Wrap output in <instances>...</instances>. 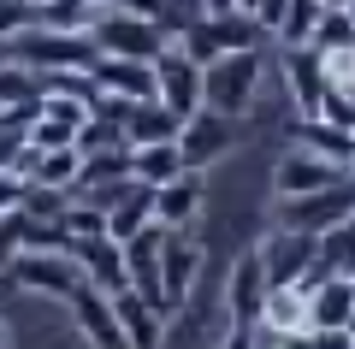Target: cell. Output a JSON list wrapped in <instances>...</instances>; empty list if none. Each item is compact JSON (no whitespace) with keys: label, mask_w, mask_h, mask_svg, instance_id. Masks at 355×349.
<instances>
[{"label":"cell","mask_w":355,"mask_h":349,"mask_svg":"<svg viewBox=\"0 0 355 349\" xmlns=\"http://www.w3.org/2000/svg\"><path fill=\"white\" fill-rule=\"evenodd\" d=\"M6 60L30 65V71H89L101 60V48L89 42V30H48V24H24L0 42Z\"/></svg>","instance_id":"1"},{"label":"cell","mask_w":355,"mask_h":349,"mask_svg":"<svg viewBox=\"0 0 355 349\" xmlns=\"http://www.w3.org/2000/svg\"><path fill=\"white\" fill-rule=\"evenodd\" d=\"M261 77H266L261 48H231V53H219V60L202 65V107L225 112V119H243V112H254Z\"/></svg>","instance_id":"2"},{"label":"cell","mask_w":355,"mask_h":349,"mask_svg":"<svg viewBox=\"0 0 355 349\" xmlns=\"http://www.w3.org/2000/svg\"><path fill=\"white\" fill-rule=\"evenodd\" d=\"M261 36H266V30L254 24L249 12L231 6V12H196V18H184L172 42L190 53L196 65H207V60H219V53H231V48H261Z\"/></svg>","instance_id":"3"},{"label":"cell","mask_w":355,"mask_h":349,"mask_svg":"<svg viewBox=\"0 0 355 349\" xmlns=\"http://www.w3.org/2000/svg\"><path fill=\"white\" fill-rule=\"evenodd\" d=\"M89 42L101 53H119V60H154V53L172 42V30H166L160 18L125 12V6H101L95 24H89Z\"/></svg>","instance_id":"4"},{"label":"cell","mask_w":355,"mask_h":349,"mask_svg":"<svg viewBox=\"0 0 355 349\" xmlns=\"http://www.w3.org/2000/svg\"><path fill=\"white\" fill-rule=\"evenodd\" d=\"M207 255L196 249L184 231H172L166 225V243H160V273H154V308L160 314H178V308H190V290L196 278H202Z\"/></svg>","instance_id":"5"},{"label":"cell","mask_w":355,"mask_h":349,"mask_svg":"<svg viewBox=\"0 0 355 349\" xmlns=\"http://www.w3.org/2000/svg\"><path fill=\"white\" fill-rule=\"evenodd\" d=\"M178 160L184 166H196V172H207L214 160H225L231 148H237V119H225V112H214V107H196V112H184L178 119Z\"/></svg>","instance_id":"6"},{"label":"cell","mask_w":355,"mask_h":349,"mask_svg":"<svg viewBox=\"0 0 355 349\" xmlns=\"http://www.w3.org/2000/svg\"><path fill=\"white\" fill-rule=\"evenodd\" d=\"M0 278L18 284V290H36V296H60L65 302V290L83 273H77L71 249H12V261L0 266Z\"/></svg>","instance_id":"7"},{"label":"cell","mask_w":355,"mask_h":349,"mask_svg":"<svg viewBox=\"0 0 355 349\" xmlns=\"http://www.w3.org/2000/svg\"><path fill=\"white\" fill-rule=\"evenodd\" d=\"M254 255H261L266 284H308V278L320 273V237H314V231H291V225H279Z\"/></svg>","instance_id":"8"},{"label":"cell","mask_w":355,"mask_h":349,"mask_svg":"<svg viewBox=\"0 0 355 349\" xmlns=\"http://www.w3.org/2000/svg\"><path fill=\"white\" fill-rule=\"evenodd\" d=\"M261 296H266V273H261V255H237V266H231L225 278V343H254V320H261Z\"/></svg>","instance_id":"9"},{"label":"cell","mask_w":355,"mask_h":349,"mask_svg":"<svg viewBox=\"0 0 355 349\" xmlns=\"http://www.w3.org/2000/svg\"><path fill=\"white\" fill-rule=\"evenodd\" d=\"M148 65H154V101H160L166 112H178V119H184V112L202 107V65L178 48V42H166Z\"/></svg>","instance_id":"10"},{"label":"cell","mask_w":355,"mask_h":349,"mask_svg":"<svg viewBox=\"0 0 355 349\" xmlns=\"http://www.w3.org/2000/svg\"><path fill=\"white\" fill-rule=\"evenodd\" d=\"M355 213L349 201V178L343 184H326V189H308V196H279V225H291V231H331V225H343Z\"/></svg>","instance_id":"11"},{"label":"cell","mask_w":355,"mask_h":349,"mask_svg":"<svg viewBox=\"0 0 355 349\" xmlns=\"http://www.w3.org/2000/svg\"><path fill=\"white\" fill-rule=\"evenodd\" d=\"M65 308H71L83 343H95V349H119V343H125V337H119V320H113V296H107L101 284L77 278V284L65 290Z\"/></svg>","instance_id":"12"},{"label":"cell","mask_w":355,"mask_h":349,"mask_svg":"<svg viewBox=\"0 0 355 349\" xmlns=\"http://www.w3.org/2000/svg\"><path fill=\"white\" fill-rule=\"evenodd\" d=\"M302 296H308V332H326V325L355 332V278L349 273H314L302 284Z\"/></svg>","instance_id":"13"},{"label":"cell","mask_w":355,"mask_h":349,"mask_svg":"<svg viewBox=\"0 0 355 349\" xmlns=\"http://www.w3.org/2000/svg\"><path fill=\"white\" fill-rule=\"evenodd\" d=\"M65 249H71L77 273L89 278V284H101L107 296L113 290H125V249H119V237H107V231H89V237H65Z\"/></svg>","instance_id":"14"},{"label":"cell","mask_w":355,"mask_h":349,"mask_svg":"<svg viewBox=\"0 0 355 349\" xmlns=\"http://www.w3.org/2000/svg\"><path fill=\"white\" fill-rule=\"evenodd\" d=\"M349 166L326 160V154H308V148H291L279 166H272V196H308V189H326V184H343Z\"/></svg>","instance_id":"15"},{"label":"cell","mask_w":355,"mask_h":349,"mask_svg":"<svg viewBox=\"0 0 355 349\" xmlns=\"http://www.w3.org/2000/svg\"><path fill=\"white\" fill-rule=\"evenodd\" d=\"M202 196H207V172L184 166V172H172L166 184H154V219L172 225V231H184V225H196V213H202Z\"/></svg>","instance_id":"16"},{"label":"cell","mask_w":355,"mask_h":349,"mask_svg":"<svg viewBox=\"0 0 355 349\" xmlns=\"http://www.w3.org/2000/svg\"><path fill=\"white\" fill-rule=\"evenodd\" d=\"M279 77H284V89H291L296 112H314L320 89H326V65H320V48H308V42L284 48V53H279Z\"/></svg>","instance_id":"17"},{"label":"cell","mask_w":355,"mask_h":349,"mask_svg":"<svg viewBox=\"0 0 355 349\" xmlns=\"http://www.w3.org/2000/svg\"><path fill=\"white\" fill-rule=\"evenodd\" d=\"M113 320H119V337L125 343H137V349H154L160 343V332H166V314L154 308L148 296H137V290H113Z\"/></svg>","instance_id":"18"},{"label":"cell","mask_w":355,"mask_h":349,"mask_svg":"<svg viewBox=\"0 0 355 349\" xmlns=\"http://www.w3.org/2000/svg\"><path fill=\"white\" fill-rule=\"evenodd\" d=\"M119 137H125L130 148H142V142H172L178 137V112H166L154 95H137V101H125Z\"/></svg>","instance_id":"19"},{"label":"cell","mask_w":355,"mask_h":349,"mask_svg":"<svg viewBox=\"0 0 355 349\" xmlns=\"http://www.w3.org/2000/svg\"><path fill=\"white\" fill-rule=\"evenodd\" d=\"M291 148H308V154H326V160L349 166V160H355V130L326 125V119H314V112H296V125H291Z\"/></svg>","instance_id":"20"},{"label":"cell","mask_w":355,"mask_h":349,"mask_svg":"<svg viewBox=\"0 0 355 349\" xmlns=\"http://www.w3.org/2000/svg\"><path fill=\"white\" fill-rule=\"evenodd\" d=\"M119 178H130V142H119V148H95V154H77V184H71V189L119 184Z\"/></svg>","instance_id":"21"},{"label":"cell","mask_w":355,"mask_h":349,"mask_svg":"<svg viewBox=\"0 0 355 349\" xmlns=\"http://www.w3.org/2000/svg\"><path fill=\"white\" fill-rule=\"evenodd\" d=\"M172 172H184L178 142H142V148H130V178H142V184H166Z\"/></svg>","instance_id":"22"},{"label":"cell","mask_w":355,"mask_h":349,"mask_svg":"<svg viewBox=\"0 0 355 349\" xmlns=\"http://www.w3.org/2000/svg\"><path fill=\"white\" fill-rule=\"evenodd\" d=\"M308 48H320V53L355 48V12H349V6H320L314 30H308Z\"/></svg>","instance_id":"23"},{"label":"cell","mask_w":355,"mask_h":349,"mask_svg":"<svg viewBox=\"0 0 355 349\" xmlns=\"http://www.w3.org/2000/svg\"><path fill=\"white\" fill-rule=\"evenodd\" d=\"M24 184H48V189H71L77 184V148H36Z\"/></svg>","instance_id":"24"},{"label":"cell","mask_w":355,"mask_h":349,"mask_svg":"<svg viewBox=\"0 0 355 349\" xmlns=\"http://www.w3.org/2000/svg\"><path fill=\"white\" fill-rule=\"evenodd\" d=\"M30 24H48V30H89L95 24V6H89V0H36V6H30Z\"/></svg>","instance_id":"25"},{"label":"cell","mask_w":355,"mask_h":349,"mask_svg":"<svg viewBox=\"0 0 355 349\" xmlns=\"http://www.w3.org/2000/svg\"><path fill=\"white\" fill-rule=\"evenodd\" d=\"M314 18H320V0H284V12H279V24H272V36H279L284 48H296V42H308Z\"/></svg>","instance_id":"26"},{"label":"cell","mask_w":355,"mask_h":349,"mask_svg":"<svg viewBox=\"0 0 355 349\" xmlns=\"http://www.w3.org/2000/svg\"><path fill=\"white\" fill-rule=\"evenodd\" d=\"M65 201H71V189H48V184H24L18 189V213H30V219H60Z\"/></svg>","instance_id":"27"},{"label":"cell","mask_w":355,"mask_h":349,"mask_svg":"<svg viewBox=\"0 0 355 349\" xmlns=\"http://www.w3.org/2000/svg\"><path fill=\"white\" fill-rule=\"evenodd\" d=\"M30 18H36V12H30V0H0V42L12 36V30H24Z\"/></svg>","instance_id":"28"},{"label":"cell","mask_w":355,"mask_h":349,"mask_svg":"<svg viewBox=\"0 0 355 349\" xmlns=\"http://www.w3.org/2000/svg\"><path fill=\"white\" fill-rule=\"evenodd\" d=\"M18 189H24V178H12V172H0V219L18 207Z\"/></svg>","instance_id":"29"},{"label":"cell","mask_w":355,"mask_h":349,"mask_svg":"<svg viewBox=\"0 0 355 349\" xmlns=\"http://www.w3.org/2000/svg\"><path fill=\"white\" fill-rule=\"evenodd\" d=\"M12 249H18V237H12V213H6V219H0V266L12 261Z\"/></svg>","instance_id":"30"},{"label":"cell","mask_w":355,"mask_h":349,"mask_svg":"<svg viewBox=\"0 0 355 349\" xmlns=\"http://www.w3.org/2000/svg\"><path fill=\"white\" fill-rule=\"evenodd\" d=\"M6 343H12V332H6V320H0V349H6Z\"/></svg>","instance_id":"31"},{"label":"cell","mask_w":355,"mask_h":349,"mask_svg":"<svg viewBox=\"0 0 355 349\" xmlns=\"http://www.w3.org/2000/svg\"><path fill=\"white\" fill-rule=\"evenodd\" d=\"M320 6H355V0H320Z\"/></svg>","instance_id":"32"},{"label":"cell","mask_w":355,"mask_h":349,"mask_svg":"<svg viewBox=\"0 0 355 349\" xmlns=\"http://www.w3.org/2000/svg\"><path fill=\"white\" fill-rule=\"evenodd\" d=\"M89 6H95V12H101V6H113V0H89Z\"/></svg>","instance_id":"33"},{"label":"cell","mask_w":355,"mask_h":349,"mask_svg":"<svg viewBox=\"0 0 355 349\" xmlns=\"http://www.w3.org/2000/svg\"><path fill=\"white\" fill-rule=\"evenodd\" d=\"M0 119H6V107H0Z\"/></svg>","instance_id":"34"},{"label":"cell","mask_w":355,"mask_h":349,"mask_svg":"<svg viewBox=\"0 0 355 349\" xmlns=\"http://www.w3.org/2000/svg\"><path fill=\"white\" fill-rule=\"evenodd\" d=\"M0 60H6V48H0Z\"/></svg>","instance_id":"35"},{"label":"cell","mask_w":355,"mask_h":349,"mask_svg":"<svg viewBox=\"0 0 355 349\" xmlns=\"http://www.w3.org/2000/svg\"><path fill=\"white\" fill-rule=\"evenodd\" d=\"M30 6H36V0H30Z\"/></svg>","instance_id":"36"}]
</instances>
